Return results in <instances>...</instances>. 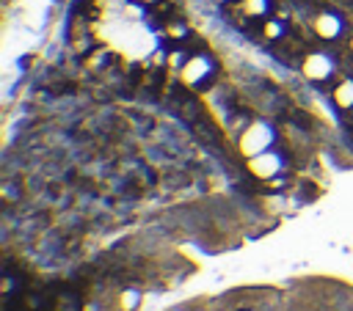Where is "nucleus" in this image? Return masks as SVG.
Wrapping results in <instances>:
<instances>
[{
  "instance_id": "nucleus-1",
  "label": "nucleus",
  "mask_w": 353,
  "mask_h": 311,
  "mask_svg": "<svg viewBox=\"0 0 353 311\" xmlns=\"http://www.w3.org/2000/svg\"><path fill=\"white\" fill-rule=\"evenodd\" d=\"M273 143H276V129L268 121H251L237 138V151L248 160L254 154H262V151L273 149Z\"/></svg>"
},
{
  "instance_id": "nucleus-2",
  "label": "nucleus",
  "mask_w": 353,
  "mask_h": 311,
  "mask_svg": "<svg viewBox=\"0 0 353 311\" xmlns=\"http://www.w3.org/2000/svg\"><path fill=\"white\" fill-rule=\"evenodd\" d=\"M215 77V61L207 52H196L185 61V66L179 69V80L190 88H204L210 85Z\"/></svg>"
},
{
  "instance_id": "nucleus-3",
  "label": "nucleus",
  "mask_w": 353,
  "mask_h": 311,
  "mask_svg": "<svg viewBox=\"0 0 353 311\" xmlns=\"http://www.w3.org/2000/svg\"><path fill=\"white\" fill-rule=\"evenodd\" d=\"M245 168H248V173H251L254 179H259V182H270V179L281 176V171H284V157H281V151L268 149V151H262V154L248 157Z\"/></svg>"
},
{
  "instance_id": "nucleus-4",
  "label": "nucleus",
  "mask_w": 353,
  "mask_h": 311,
  "mask_svg": "<svg viewBox=\"0 0 353 311\" xmlns=\"http://www.w3.org/2000/svg\"><path fill=\"white\" fill-rule=\"evenodd\" d=\"M301 72L309 83H325L334 72H336V61L328 52H309L301 61Z\"/></svg>"
},
{
  "instance_id": "nucleus-5",
  "label": "nucleus",
  "mask_w": 353,
  "mask_h": 311,
  "mask_svg": "<svg viewBox=\"0 0 353 311\" xmlns=\"http://www.w3.org/2000/svg\"><path fill=\"white\" fill-rule=\"evenodd\" d=\"M312 28H314V33H317L323 41H336V39L342 36V30H345V19H342L336 11H320V14L314 17Z\"/></svg>"
},
{
  "instance_id": "nucleus-6",
  "label": "nucleus",
  "mask_w": 353,
  "mask_h": 311,
  "mask_svg": "<svg viewBox=\"0 0 353 311\" xmlns=\"http://www.w3.org/2000/svg\"><path fill=\"white\" fill-rule=\"evenodd\" d=\"M331 96H334V105L339 110H353V77L336 83L334 91H331Z\"/></svg>"
},
{
  "instance_id": "nucleus-7",
  "label": "nucleus",
  "mask_w": 353,
  "mask_h": 311,
  "mask_svg": "<svg viewBox=\"0 0 353 311\" xmlns=\"http://www.w3.org/2000/svg\"><path fill=\"white\" fill-rule=\"evenodd\" d=\"M240 8L251 19H268L273 14V0H240Z\"/></svg>"
},
{
  "instance_id": "nucleus-8",
  "label": "nucleus",
  "mask_w": 353,
  "mask_h": 311,
  "mask_svg": "<svg viewBox=\"0 0 353 311\" xmlns=\"http://www.w3.org/2000/svg\"><path fill=\"white\" fill-rule=\"evenodd\" d=\"M284 33H287V25H284L281 17H268V19L262 22V36H265L268 41H279Z\"/></svg>"
},
{
  "instance_id": "nucleus-9",
  "label": "nucleus",
  "mask_w": 353,
  "mask_h": 311,
  "mask_svg": "<svg viewBox=\"0 0 353 311\" xmlns=\"http://www.w3.org/2000/svg\"><path fill=\"white\" fill-rule=\"evenodd\" d=\"M188 58H190V55H188V52H185L182 47H176V50L165 52V66H168V69H176V72H179V69L185 66V61H188Z\"/></svg>"
},
{
  "instance_id": "nucleus-10",
  "label": "nucleus",
  "mask_w": 353,
  "mask_h": 311,
  "mask_svg": "<svg viewBox=\"0 0 353 311\" xmlns=\"http://www.w3.org/2000/svg\"><path fill=\"white\" fill-rule=\"evenodd\" d=\"M138 300H141V294L132 292V289H127V292L119 297V308H121V311H135V308H138Z\"/></svg>"
},
{
  "instance_id": "nucleus-11",
  "label": "nucleus",
  "mask_w": 353,
  "mask_h": 311,
  "mask_svg": "<svg viewBox=\"0 0 353 311\" xmlns=\"http://www.w3.org/2000/svg\"><path fill=\"white\" fill-rule=\"evenodd\" d=\"M165 36L179 41V39H185V36H188V25H185V22H179V19H174V22H168V25H165Z\"/></svg>"
},
{
  "instance_id": "nucleus-12",
  "label": "nucleus",
  "mask_w": 353,
  "mask_h": 311,
  "mask_svg": "<svg viewBox=\"0 0 353 311\" xmlns=\"http://www.w3.org/2000/svg\"><path fill=\"white\" fill-rule=\"evenodd\" d=\"M55 311H80V303L72 297V294H61L55 300Z\"/></svg>"
},
{
  "instance_id": "nucleus-13",
  "label": "nucleus",
  "mask_w": 353,
  "mask_h": 311,
  "mask_svg": "<svg viewBox=\"0 0 353 311\" xmlns=\"http://www.w3.org/2000/svg\"><path fill=\"white\" fill-rule=\"evenodd\" d=\"M141 3H157V0H141Z\"/></svg>"
},
{
  "instance_id": "nucleus-14",
  "label": "nucleus",
  "mask_w": 353,
  "mask_h": 311,
  "mask_svg": "<svg viewBox=\"0 0 353 311\" xmlns=\"http://www.w3.org/2000/svg\"><path fill=\"white\" fill-rule=\"evenodd\" d=\"M221 3H226V0H221Z\"/></svg>"
}]
</instances>
